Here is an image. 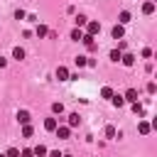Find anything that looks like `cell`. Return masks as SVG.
Wrapping results in <instances>:
<instances>
[{"label":"cell","mask_w":157,"mask_h":157,"mask_svg":"<svg viewBox=\"0 0 157 157\" xmlns=\"http://www.w3.org/2000/svg\"><path fill=\"white\" fill-rule=\"evenodd\" d=\"M120 56H123L120 49H113V52H110V59H113V61H120Z\"/></svg>","instance_id":"22"},{"label":"cell","mask_w":157,"mask_h":157,"mask_svg":"<svg viewBox=\"0 0 157 157\" xmlns=\"http://www.w3.org/2000/svg\"><path fill=\"white\" fill-rule=\"evenodd\" d=\"M123 98H125V101H128V103H137V91H135V88H128V91H125V96H123Z\"/></svg>","instance_id":"3"},{"label":"cell","mask_w":157,"mask_h":157,"mask_svg":"<svg viewBox=\"0 0 157 157\" xmlns=\"http://www.w3.org/2000/svg\"><path fill=\"white\" fill-rule=\"evenodd\" d=\"M105 137H115V128H113V125L105 128Z\"/></svg>","instance_id":"25"},{"label":"cell","mask_w":157,"mask_h":157,"mask_svg":"<svg viewBox=\"0 0 157 157\" xmlns=\"http://www.w3.org/2000/svg\"><path fill=\"white\" fill-rule=\"evenodd\" d=\"M5 64H7V59H5V56H0V69H2Z\"/></svg>","instance_id":"30"},{"label":"cell","mask_w":157,"mask_h":157,"mask_svg":"<svg viewBox=\"0 0 157 157\" xmlns=\"http://www.w3.org/2000/svg\"><path fill=\"white\" fill-rule=\"evenodd\" d=\"M74 22H76V27H83V25H86L88 20H86L83 15H76V20H74Z\"/></svg>","instance_id":"20"},{"label":"cell","mask_w":157,"mask_h":157,"mask_svg":"<svg viewBox=\"0 0 157 157\" xmlns=\"http://www.w3.org/2000/svg\"><path fill=\"white\" fill-rule=\"evenodd\" d=\"M12 56H15L17 61H22V59H25V49H20V47H15V49H12Z\"/></svg>","instance_id":"16"},{"label":"cell","mask_w":157,"mask_h":157,"mask_svg":"<svg viewBox=\"0 0 157 157\" xmlns=\"http://www.w3.org/2000/svg\"><path fill=\"white\" fill-rule=\"evenodd\" d=\"M56 78H59V81H69V69H66V66H59V69H56Z\"/></svg>","instance_id":"5"},{"label":"cell","mask_w":157,"mask_h":157,"mask_svg":"<svg viewBox=\"0 0 157 157\" xmlns=\"http://www.w3.org/2000/svg\"><path fill=\"white\" fill-rule=\"evenodd\" d=\"M54 132H56V137H59V140H69L71 128H69V125H56V130H54Z\"/></svg>","instance_id":"2"},{"label":"cell","mask_w":157,"mask_h":157,"mask_svg":"<svg viewBox=\"0 0 157 157\" xmlns=\"http://www.w3.org/2000/svg\"><path fill=\"white\" fill-rule=\"evenodd\" d=\"M120 61H123L125 66H132V64H135V56H132V54H123V56H120Z\"/></svg>","instance_id":"14"},{"label":"cell","mask_w":157,"mask_h":157,"mask_svg":"<svg viewBox=\"0 0 157 157\" xmlns=\"http://www.w3.org/2000/svg\"><path fill=\"white\" fill-rule=\"evenodd\" d=\"M0 157H7V155H0Z\"/></svg>","instance_id":"32"},{"label":"cell","mask_w":157,"mask_h":157,"mask_svg":"<svg viewBox=\"0 0 157 157\" xmlns=\"http://www.w3.org/2000/svg\"><path fill=\"white\" fill-rule=\"evenodd\" d=\"M56 125H59V120H56V118H47V120H44V130H49V132H54V130H56Z\"/></svg>","instance_id":"4"},{"label":"cell","mask_w":157,"mask_h":157,"mask_svg":"<svg viewBox=\"0 0 157 157\" xmlns=\"http://www.w3.org/2000/svg\"><path fill=\"white\" fill-rule=\"evenodd\" d=\"M74 61H76V66H86V61H88V59H86V56H76Z\"/></svg>","instance_id":"23"},{"label":"cell","mask_w":157,"mask_h":157,"mask_svg":"<svg viewBox=\"0 0 157 157\" xmlns=\"http://www.w3.org/2000/svg\"><path fill=\"white\" fill-rule=\"evenodd\" d=\"M132 110H135L137 115H142V105H140V103H132Z\"/></svg>","instance_id":"28"},{"label":"cell","mask_w":157,"mask_h":157,"mask_svg":"<svg viewBox=\"0 0 157 157\" xmlns=\"http://www.w3.org/2000/svg\"><path fill=\"white\" fill-rule=\"evenodd\" d=\"M17 120H20L22 125H29V113H27V110H17Z\"/></svg>","instance_id":"7"},{"label":"cell","mask_w":157,"mask_h":157,"mask_svg":"<svg viewBox=\"0 0 157 157\" xmlns=\"http://www.w3.org/2000/svg\"><path fill=\"white\" fill-rule=\"evenodd\" d=\"M128 22H130V12H128V10H123V12L118 15V25H128Z\"/></svg>","instance_id":"8"},{"label":"cell","mask_w":157,"mask_h":157,"mask_svg":"<svg viewBox=\"0 0 157 157\" xmlns=\"http://www.w3.org/2000/svg\"><path fill=\"white\" fill-rule=\"evenodd\" d=\"M32 152H34L37 157H44V155H47V147H44V145H37V147H34Z\"/></svg>","instance_id":"18"},{"label":"cell","mask_w":157,"mask_h":157,"mask_svg":"<svg viewBox=\"0 0 157 157\" xmlns=\"http://www.w3.org/2000/svg\"><path fill=\"white\" fill-rule=\"evenodd\" d=\"M142 12H145V15H152V12H155V2H152V0H147V2L142 5Z\"/></svg>","instance_id":"13"},{"label":"cell","mask_w":157,"mask_h":157,"mask_svg":"<svg viewBox=\"0 0 157 157\" xmlns=\"http://www.w3.org/2000/svg\"><path fill=\"white\" fill-rule=\"evenodd\" d=\"M34 34H37V37H47V34H49V29H47L44 25H37V29H34Z\"/></svg>","instance_id":"15"},{"label":"cell","mask_w":157,"mask_h":157,"mask_svg":"<svg viewBox=\"0 0 157 157\" xmlns=\"http://www.w3.org/2000/svg\"><path fill=\"white\" fill-rule=\"evenodd\" d=\"M52 110H54V113H64V105H61V103H52Z\"/></svg>","instance_id":"24"},{"label":"cell","mask_w":157,"mask_h":157,"mask_svg":"<svg viewBox=\"0 0 157 157\" xmlns=\"http://www.w3.org/2000/svg\"><path fill=\"white\" fill-rule=\"evenodd\" d=\"M7 157H20V150H17V147H10V150H7Z\"/></svg>","instance_id":"26"},{"label":"cell","mask_w":157,"mask_h":157,"mask_svg":"<svg viewBox=\"0 0 157 157\" xmlns=\"http://www.w3.org/2000/svg\"><path fill=\"white\" fill-rule=\"evenodd\" d=\"M20 157H34V152L27 147V150H22V152H20Z\"/></svg>","instance_id":"27"},{"label":"cell","mask_w":157,"mask_h":157,"mask_svg":"<svg viewBox=\"0 0 157 157\" xmlns=\"http://www.w3.org/2000/svg\"><path fill=\"white\" fill-rule=\"evenodd\" d=\"M32 125H22V137H32Z\"/></svg>","instance_id":"19"},{"label":"cell","mask_w":157,"mask_h":157,"mask_svg":"<svg viewBox=\"0 0 157 157\" xmlns=\"http://www.w3.org/2000/svg\"><path fill=\"white\" fill-rule=\"evenodd\" d=\"M101 98H113V88L110 86H103L101 88Z\"/></svg>","instance_id":"17"},{"label":"cell","mask_w":157,"mask_h":157,"mask_svg":"<svg viewBox=\"0 0 157 157\" xmlns=\"http://www.w3.org/2000/svg\"><path fill=\"white\" fill-rule=\"evenodd\" d=\"M81 42H83L88 49H96V42H93V37H91V34H83V37H81Z\"/></svg>","instance_id":"10"},{"label":"cell","mask_w":157,"mask_h":157,"mask_svg":"<svg viewBox=\"0 0 157 157\" xmlns=\"http://www.w3.org/2000/svg\"><path fill=\"white\" fill-rule=\"evenodd\" d=\"M123 34H125L123 25H115V27H113V39H123Z\"/></svg>","instance_id":"9"},{"label":"cell","mask_w":157,"mask_h":157,"mask_svg":"<svg viewBox=\"0 0 157 157\" xmlns=\"http://www.w3.org/2000/svg\"><path fill=\"white\" fill-rule=\"evenodd\" d=\"M78 125H81V115L78 113H71L69 115V128H78Z\"/></svg>","instance_id":"6"},{"label":"cell","mask_w":157,"mask_h":157,"mask_svg":"<svg viewBox=\"0 0 157 157\" xmlns=\"http://www.w3.org/2000/svg\"><path fill=\"white\" fill-rule=\"evenodd\" d=\"M110 101H113V105H115V108H123V105H125V98H123V96H118V93H113V98H110Z\"/></svg>","instance_id":"11"},{"label":"cell","mask_w":157,"mask_h":157,"mask_svg":"<svg viewBox=\"0 0 157 157\" xmlns=\"http://www.w3.org/2000/svg\"><path fill=\"white\" fill-rule=\"evenodd\" d=\"M101 32V22H96V20H91V22H86V34H91V37H96Z\"/></svg>","instance_id":"1"},{"label":"cell","mask_w":157,"mask_h":157,"mask_svg":"<svg viewBox=\"0 0 157 157\" xmlns=\"http://www.w3.org/2000/svg\"><path fill=\"white\" fill-rule=\"evenodd\" d=\"M61 157H71V155H61Z\"/></svg>","instance_id":"31"},{"label":"cell","mask_w":157,"mask_h":157,"mask_svg":"<svg viewBox=\"0 0 157 157\" xmlns=\"http://www.w3.org/2000/svg\"><path fill=\"white\" fill-rule=\"evenodd\" d=\"M81 37H83V32H81V29H78V27H76V29H74V32H71V39H76V42H78V39H81Z\"/></svg>","instance_id":"21"},{"label":"cell","mask_w":157,"mask_h":157,"mask_svg":"<svg viewBox=\"0 0 157 157\" xmlns=\"http://www.w3.org/2000/svg\"><path fill=\"white\" fill-rule=\"evenodd\" d=\"M155 91H157V86H155V83L150 81V83H147V93H155Z\"/></svg>","instance_id":"29"},{"label":"cell","mask_w":157,"mask_h":157,"mask_svg":"<svg viewBox=\"0 0 157 157\" xmlns=\"http://www.w3.org/2000/svg\"><path fill=\"white\" fill-rule=\"evenodd\" d=\"M137 130H140V135H147V132H150V130H152V125H150V123H147V120H142V123H140V125H137Z\"/></svg>","instance_id":"12"}]
</instances>
